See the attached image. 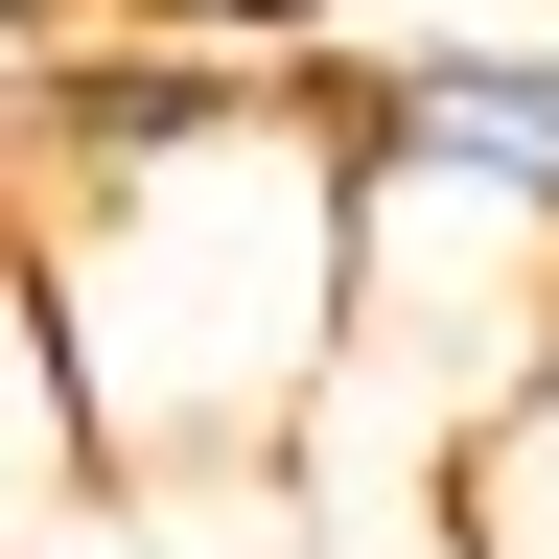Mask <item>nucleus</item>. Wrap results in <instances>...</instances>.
Here are the masks:
<instances>
[{"mask_svg":"<svg viewBox=\"0 0 559 559\" xmlns=\"http://www.w3.org/2000/svg\"><path fill=\"white\" fill-rule=\"evenodd\" d=\"M0 257L47 304V373H70V443L94 466H164V489L304 466L326 304H349V164H326L304 47L234 117H187L164 164H117L70 210H0Z\"/></svg>","mask_w":559,"mask_h":559,"instance_id":"nucleus-1","label":"nucleus"},{"mask_svg":"<svg viewBox=\"0 0 559 559\" xmlns=\"http://www.w3.org/2000/svg\"><path fill=\"white\" fill-rule=\"evenodd\" d=\"M443 536H466V559H559V304H536V349H513V396L466 419Z\"/></svg>","mask_w":559,"mask_h":559,"instance_id":"nucleus-3","label":"nucleus"},{"mask_svg":"<svg viewBox=\"0 0 559 559\" xmlns=\"http://www.w3.org/2000/svg\"><path fill=\"white\" fill-rule=\"evenodd\" d=\"M326 164H349V140H326ZM536 304H559V210L443 187V164H349V304H326L304 466H466V419L513 396Z\"/></svg>","mask_w":559,"mask_h":559,"instance_id":"nucleus-2","label":"nucleus"},{"mask_svg":"<svg viewBox=\"0 0 559 559\" xmlns=\"http://www.w3.org/2000/svg\"><path fill=\"white\" fill-rule=\"evenodd\" d=\"M70 489H94V443H70V373H47V304H24V257H0V559H24Z\"/></svg>","mask_w":559,"mask_h":559,"instance_id":"nucleus-4","label":"nucleus"},{"mask_svg":"<svg viewBox=\"0 0 559 559\" xmlns=\"http://www.w3.org/2000/svg\"><path fill=\"white\" fill-rule=\"evenodd\" d=\"M140 24H210V47H349V24H419V0H140Z\"/></svg>","mask_w":559,"mask_h":559,"instance_id":"nucleus-5","label":"nucleus"}]
</instances>
